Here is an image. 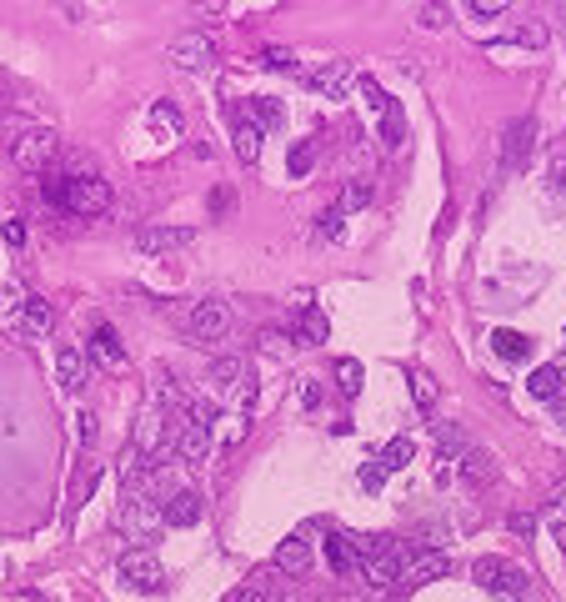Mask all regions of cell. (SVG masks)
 <instances>
[{
  "instance_id": "cell-1",
  "label": "cell",
  "mask_w": 566,
  "mask_h": 602,
  "mask_svg": "<svg viewBox=\"0 0 566 602\" xmlns=\"http://www.w3.org/2000/svg\"><path fill=\"white\" fill-rule=\"evenodd\" d=\"M46 196L61 201L71 216H106V211H111V186H106L101 176H66V181H51Z\"/></svg>"
},
{
  "instance_id": "cell-2",
  "label": "cell",
  "mask_w": 566,
  "mask_h": 602,
  "mask_svg": "<svg viewBox=\"0 0 566 602\" xmlns=\"http://www.w3.org/2000/svg\"><path fill=\"white\" fill-rule=\"evenodd\" d=\"M471 577H476V587H486L496 602H526V592H531V572H521V567L506 562V557H476Z\"/></svg>"
},
{
  "instance_id": "cell-3",
  "label": "cell",
  "mask_w": 566,
  "mask_h": 602,
  "mask_svg": "<svg viewBox=\"0 0 566 602\" xmlns=\"http://www.w3.org/2000/svg\"><path fill=\"white\" fill-rule=\"evenodd\" d=\"M56 151H61V136L51 126H31V131H21V141H11V161L26 176H46V166H51Z\"/></svg>"
},
{
  "instance_id": "cell-4",
  "label": "cell",
  "mask_w": 566,
  "mask_h": 602,
  "mask_svg": "<svg viewBox=\"0 0 566 602\" xmlns=\"http://www.w3.org/2000/svg\"><path fill=\"white\" fill-rule=\"evenodd\" d=\"M166 61H171V71H181V76H196V71H211V66H216V41H211L206 31H191V36H176V41L166 46Z\"/></svg>"
},
{
  "instance_id": "cell-5",
  "label": "cell",
  "mask_w": 566,
  "mask_h": 602,
  "mask_svg": "<svg viewBox=\"0 0 566 602\" xmlns=\"http://www.w3.org/2000/svg\"><path fill=\"white\" fill-rule=\"evenodd\" d=\"M406 557H411V547H401L396 537H376L371 557L361 562V577H366L371 587H391V582H401V567H406Z\"/></svg>"
},
{
  "instance_id": "cell-6",
  "label": "cell",
  "mask_w": 566,
  "mask_h": 602,
  "mask_svg": "<svg viewBox=\"0 0 566 602\" xmlns=\"http://www.w3.org/2000/svg\"><path fill=\"white\" fill-rule=\"evenodd\" d=\"M186 332H191V342H221L231 332V312L221 301H196L191 317H186Z\"/></svg>"
},
{
  "instance_id": "cell-7",
  "label": "cell",
  "mask_w": 566,
  "mask_h": 602,
  "mask_svg": "<svg viewBox=\"0 0 566 602\" xmlns=\"http://www.w3.org/2000/svg\"><path fill=\"white\" fill-rule=\"evenodd\" d=\"M531 141H536V121H531V116H516V121L501 131V171H506V176L526 166Z\"/></svg>"
},
{
  "instance_id": "cell-8",
  "label": "cell",
  "mask_w": 566,
  "mask_h": 602,
  "mask_svg": "<svg viewBox=\"0 0 566 602\" xmlns=\"http://www.w3.org/2000/svg\"><path fill=\"white\" fill-rule=\"evenodd\" d=\"M196 226H141L136 231V241H141V251H151V256H166V251H186V246H196Z\"/></svg>"
},
{
  "instance_id": "cell-9",
  "label": "cell",
  "mask_w": 566,
  "mask_h": 602,
  "mask_svg": "<svg viewBox=\"0 0 566 602\" xmlns=\"http://www.w3.org/2000/svg\"><path fill=\"white\" fill-rule=\"evenodd\" d=\"M121 577H126L131 587H141V592H161V587H166V567H161L156 552H146V547H136V552L121 557Z\"/></svg>"
},
{
  "instance_id": "cell-10",
  "label": "cell",
  "mask_w": 566,
  "mask_h": 602,
  "mask_svg": "<svg viewBox=\"0 0 566 602\" xmlns=\"http://www.w3.org/2000/svg\"><path fill=\"white\" fill-rule=\"evenodd\" d=\"M446 572H451V557L426 547V552H411V557H406L401 582H406V587H426V582H436V577H446Z\"/></svg>"
},
{
  "instance_id": "cell-11",
  "label": "cell",
  "mask_w": 566,
  "mask_h": 602,
  "mask_svg": "<svg viewBox=\"0 0 566 602\" xmlns=\"http://www.w3.org/2000/svg\"><path fill=\"white\" fill-rule=\"evenodd\" d=\"M351 81H356V66H351V61H326V66L311 76V91L326 96V101H341V96L351 91Z\"/></svg>"
},
{
  "instance_id": "cell-12",
  "label": "cell",
  "mask_w": 566,
  "mask_h": 602,
  "mask_svg": "<svg viewBox=\"0 0 566 602\" xmlns=\"http://www.w3.org/2000/svg\"><path fill=\"white\" fill-rule=\"evenodd\" d=\"M276 567H281V577H306L311 572V542L306 537H286V542H276V557H271Z\"/></svg>"
},
{
  "instance_id": "cell-13",
  "label": "cell",
  "mask_w": 566,
  "mask_h": 602,
  "mask_svg": "<svg viewBox=\"0 0 566 602\" xmlns=\"http://www.w3.org/2000/svg\"><path fill=\"white\" fill-rule=\"evenodd\" d=\"M326 332H331L326 312L316 307V301H301V312H296V332H291V342H301V347H321V342H326Z\"/></svg>"
},
{
  "instance_id": "cell-14",
  "label": "cell",
  "mask_w": 566,
  "mask_h": 602,
  "mask_svg": "<svg viewBox=\"0 0 566 602\" xmlns=\"http://www.w3.org/2000/svg\"><path fill=\"white\" fill-rule=\"evenodd\" d=\"M86 352H91L106 372H126V347H121L116 327H96V337L86 342Z\"/></svg>"
},
{
  "instance_id": "cell-15",
  "label": "cell",
  "mask_w": 566,
  "mask_h": 602,
  "mask_svg": "<svg viewBox=\"0 0 566 602\" xmlns=\"http://www.w3.org/2000/svg\"><path fill=\"white\" fill-rule=\"evenodd\" d=\"M206 377H211V387H216L221 397H231V392H241V387L251 382V372H246V362H241V357H216Z\"/></svg>"
},
{
  "instance_id": "cell-16",
  "label": "cell",
  "mask_w": 566,
  "mask_h": 602,
  "mask_svg": "<svg viewBox=\"0 0 566 602\" xmlns=\"http://www.w3.org/2000/svg\"><path fill=\"white\" fill-rule=\"evenodd\" d=\"M456 472H461L471 487H481V482L496 477V457L481 452V447H461V452H456Z\"/></svg>"
},
{
  "instance_id": "cell-17",
  "label": "cell",
  "mask_w": 566,
  "mask_h": 602,
  "mask_svg": "<svg viewBox=\"0 0 566 602\" xmlns=\"http://www.w3.org/2000/svg\"><path fill=\"white\" fill-rule=\"evenodd\" d=\"M201 512H206V497L186 487V492H176V497L166 502V527H196Z\"/></svg>"
},
{
  "instance_id": "cell-18",
  "label": "cell",
  "mask_w": 566,
  "mask_h": 602,
  "mask_svg": "<svg viewBox=\"0 0 566 602\" xmlns=\"http://www.w3.org/2000/svg\"><path fill=\"white\" fill-rule=\"evenodd\" d=\"M211 432H216V427H196V422H186V427H181V437H176V452H181L186 462H196V467H201V462L211 457V442H216Z\"/></svg>"
},
{
  "instance_id": "cell-19",
  "label": "cell",
  "mask_w": 566,
  "mask_h": 602,
  "mask_svg": "<svg viewBox=\"0 0 566 602\" xmlns=\"http://www.w3.org/2000/svg\"><path fill=\"white\" fill-rule=\"evenodd\" d=\"M231 131H236V156H241L246 166L261 161V136H266V131L251 121V111H236V126H231Z\"/></svg>"
},
{
  "instance_id": "cell-20",
  "label": "cell",
  "mask_w": 566,
  "mask_h": 602,
  "mask_svg": "<svg viewBox=\"0 0 566 602\" xmlns=\"http://www.w3.org/2000/svg\"><path fill=\"white\" fill-rule=\"evenodd\" d=\"M56 377H61L66 392H76V387L86 382V357H81V347H61V352H56Z\"/></svg>"
},
{
  "instance_id": "cell-21",
  "label": "cell",
  "mask_w": 566,
  "mask_h": 602,
  "mask_svg": "<svg viewBox=\"0 0 566 602\" xmlns=\"http://www.w3.org/2000/svg\"><path fill=\"white\" fill-rule=\"evenodd\" d=\"M151 131H156V136H166V141H181L186 116H181L171 101H156V106H151Z\"/></svg>"
},
{
  "instance_id": "cell-22",
  "label": "cell",
  "mask_w": 566,
  "mask_h": 602,
  "mask_svg": "<svg viewBox=\"0 0 566 602\" xmlns=\"http://www.w3.org/2000/svg\"><path fill=\"white\" fill-rule=\"evenodd\" d=\"M491 352L501 357V362H526V352H531V337H521V332H491Z\"/></svg>"
},
{
  "instance_id": "cell-23",
  "label": "cell",
  "mask_w": 566,
  "mask_h": 602,
  "mask_svg": "<svg viewBox=\"0 0 566 602\" xmlns=\"http://www.w3.org/2000/svg\"><path fill=\"white\" fill-rule=\"evenodd\" d=\"M246 111H251V121H256L261 131H271V126H286V106H281L276 96H256Z\"/></svg>"
},
{
  "instance_id": "cell-24",
  "label": "cell",
  "mask_w": 566,
  "mask_h": 602,
  "mask_svg": "<svg viewBox=\"0 0 566 602\" xmlns=\"http://www.w3.org/2000/svg\"><path fill=\"white\" fill-rule=\"evenodd\" d=\"M366 206H371V181H361V176H356V181H346V186H341V196H336V211H341V216H351V211H366Z\"/></svg>"
},
{
  "instance_id": "cell-25",
  "label": "cell",
  "mask_w": 566,
  "mask_h": 602,
  "mask_svg": "<svg viewBox=\"0 0 566 602\" xmlns=\"http://www.w3.org/2000/svg\"><path fill=\"white\" fill-rule=\"evenodd\" d=\"M411 457H416V442H411V437H391V442L381 447V457H376V462H381L386 472H401Z\"/></svg>"
},
{
  "instance_id": "cell-26",
  "label": "cell",
  "mask_w": 566,
  "mask_h": 602,
  "mask_svg": "<svg viewBox=\"0 0 566 602\" xmlns=\"http://www.w3.org/2000/svg\"><path fill=\"white\" fill-rule=\"evenodd\" d=\"M26 327L31 332H51L56 327V307L46 296H26Z\"/></svg>"
},
{
  "instance_id": "cell-27",
  "label": "cell",
  "mask_w": 566,
  "mask_h": 602,
  "mask_svg": "<svg viewBox=\"0 0 566 602\" xmlns=\"http://www.w3.org/2000/svg\"><path fill=\"white\" fill-rule=\"evenodd\" d=\"M526 387H531V397H551V402H556V392H561V367H536V372L526 377Z\"/></svg>"
},
{
  "instance_id": "cell-28",
  "label": "cell",
  "mask_w": 566,
  "mask_h": 602,
  "mask_svg": "<svg viewBox=\"0 0 566 602\" xmlns=\"http://www.w3.org/2000/svg\"><path fill=\"white\" fill-rule=\"evenodd\" d=\"M411 402H416L421 412H431V407H436V377H431L426 367H416V372H411Z\"/></svg>"
},
{
  "instance_id": "cell-29",
  "label": "cell",
  "mask_w": 566,
  "mask_h": 602,
  "mask_svg": "<svg viewBox=\"0 0 566 602\" xmlns=\"http://www.w3.org/2000/svg\"><path fill=\"white\" fill-rule=\"evenodd\" d=\"M336 387H341L346 402L361 392V362H356V357H341V362H336Z\"/></svg>"
},
{
  "instance_id": "cell-30",
  "label": "cell",
  "mask_w": 566,
  "mask_h": 602,
  "mask_svg": "<svg viewBox=\"0 0 566 602\" xmlns=\"http://www.w3.org/2000/svg\"><path fill=\"white\" fill-rule=\"evenodd\" d=\"M326 557H331V567H336V572H341V577H346V572H356V567H361V562H356V552H351V542H346V532H341V537H331V542H326Z\"/></svg>"
},
{
  "instance_id": "cell-31",
  "label": "cell",
  "mask_w": 566,
  "mask_h": 602,
  "mask_svg": "<svg viewBox=\"0 0 566 602\" xmlns=\"http://www.w3.org/2000/svg\"><path fill=\"white\" fill-rule=\"evenodd\" d=\"M311 166H316V146H311V141H296L291 156H286V171L301 181V176H311Z\"/></svg>"
},
{
  "instance_id": "cell-32",
  "label": "cell",
  "mask_w": 566,
  "mask_h": 602,
  "mask_svg": "<svg viewBox=\"0 0 566 602\" xmlns=\"http://www.w3.org/2000/svg\"><path fill=\"white\" fill-rule=\"evenodd\" d=\"M381 136H386V146H391V151H401V141H406V121H401V106H386V116H381Z\"/></svg>"
},
{
  "instance_id": "cell-33",
  "label": "cell",
  "mask_w": 566,
  "mask_h": 602,
  "mask_svg": "<svg viewBox=\"0 0 566 602\" xmlns=\"http://www.w3.org/2000/svg\"><path fill=\"white\" fill-rule=\"evenodd\" d=\"M516 46H531V51H541V46H546V26H541V21H526V26H516Z\"/></svg>"
},
{
  "instance_id": "cell-34",
  "label": "cell",
  "mask_w": 566,
  "mask_h": 602,
  "mask_svg": "<svg viewBox=\"0 0 566 602\" xmlns=\"http://www.w3.org/2000/svg\"><path fill=\"white\" fill-rule=\"evenodd\" d=\"M286 347H291V337H286V332H276V327H271V332H261V352H266V357H276V362H281V357H286Z\"/></svg>"
},
{
  "instance_id": "cell-35",
  "label": "cell",
  "mask_w": 566,
  "mask_h": 602,
  "mask_svg": "<svg viewBox=\"0 0 566 602\" xmlns=\"http://www.w3.org/2000/svg\"><path fill=\"white\" fill-rule=\"evenodd\" d=\"M276 577H281V567L271 562V567H256V572L246 577V587H256V592H271V587H276Z\"/></svg>"
},
{
  "instance_id": "cell-36",
  "label": "cell",
  "mask_w": 566,
  "mask_h": 602,
  "mask_svg": "<svg viewBox=\"0 0 566 602\" xmlns=\"http://www.w3.org/2000/svg\"><path fill=\"white\" fill-rule=\"evenodd\" d=\"M316 236H321V241H336V236H341V211L316 216Z\"/></svg>"
},
{
  "instance_id": "cell-37",
  "label": "cell",
  "mask_w": 566,
  "mask_h": 602,
  "mask_svg": "<svg viewBox=\"0 0 566 602\" xmlns=\"http://www.w3.org/2000/svg\"><path fill=\"white\" fill-rule=\"evenodd\" d=\"M416 21H421L426 31H441V26H446V6H421V11H416Z\"/></svg>"
},
{
  "instance_id": "cell-38",
  "label": "cell",
  "mask_w": 566,
  "mask_h": 602,
  "mask_svg": "<svg viewBox=\"0 0 566 602\" xmlns=\"http://www.w3.org/2000/svg\"><path fill=\"white\" fill-rule=\"evenodd\" d=\"M381 482H386V467H381V462H366V467H361V487H366V492H381Z\"/></svg>"
},
{
  "instance_id": "cell-39",
  "label": "cell",
  "mask_w": 566,
  "mask_h": 602,
  "mask_svg": "<svg viewBox=\"0 0 566 602\" xmlns=\"http://www.w3.org/2000/svg\"><path fill=\"white\" fill-rule=\"evenodd\" d=\"M266 66H271V71H291L296 61H291V51H281V46H266Z\"/></svg>"
},
{
  "instance_id": "cell-40",
  "label": "cell",
  "mask_w": 566,
  "mask_h": 602,
  "mask_svg": "<svg viewBox=\"0 0 566 602\" xmlns=\"http://www.w3.org/2000/svg\"><path fill=\"white\" fill-rule=\"evenodd\" d=\"M436 442H441V452H446V447H451V452H461V447H466V442H461V432H456V427H446V422L436 427Z\"/></svg>"
},
{
  "instance_id": "cell-41",
  "label": "cell",
  "mask_w": 566,
  "mask_h": 602,
  "mask_svg": "<svg viewBox=\"0 0 566 602\" xmlns=\"http://www.w3.org/2000/svg\"><path fill=\"white\" fill-rule=\"evenodd\" d=\"M466 11H471V16H501V11H506V0H471Z\"/></svg>"
},
{
  "instance_id": "cell-42",
  "label": "cell",
  "mask_w": 566,
  "mask_h": 602,
  "mask_svg": "<svg viewBox=\"0 0 566 602\" xmlns=\"http://www.w3.org/2000/svg\"><path fill=\"white\" fill-rule=\"evenodd\" d=\"M321 402V382L316 377H301V407H316Z\"/></svg>"
},
{
  "instance_id": "cell-43",
  "label": "cell",
  "mask_w": 566,
  "mask_h": 602,
  "mask_svg": "<svg viewBox=\"0 0 566 602\" xmlns=\"http://www.w3.org/2000/svg\"><path fill=\"white\" fill-rule=\"evenodd\" d=\"M511 532H516V537H531V532H536V517H531V512H511Z\"/></svg>"
},
{
  "instance_id": "cell-44",
  "label": "cell",
  "mask_w": 566,
  "mask_h": 602,
  "mask_svg": "<svg viewBox=\"0 0 566 602\" xmlns=\"http://www.w3.org/2000/svg\"><path fill=\"white\" fill-rule=\"evenodd\" d=\"M76 432H81V442H96V417L81 412V417H76Z\"/></svg>"
},
{
  "instance_id": "cell-45",
  "label": "cell",
  "mask_w": 566,
  "mask_h": 602,
  "mask_svg": "<svg viewBox=\"0 0 566 602\" xmlns=\"http://www.w3.org/2000/svg\"><path fill=\"white\" fill-rule=\"evenodd\" d=\"M0 231H6V241H11V246H21V241H26V226H21L16 216H11L6 226H0Z\"/></svg>"
},
{
  "instance_id": "cell-46",
  "label": "cell",
  "mask_w": 566,
  "mask_h": 602,
  "mask_svg": "<svg viewBox=\"0 0 566 602\" xmlns=\"http://www.w3.org/2000/svg\"><path fill=\"white\" fill-rule=\"evenodd\" d=\"M231 602H271V592H256V587H241Z\"/></svg>"
},
{
  "instance_id": "cell-47",
  "label": "cell",
  "mask_w": 566,
  "mask_h": 602,
  "mask_svg": "<svg viewBox=\"0 0 566 602\" xmlns=\"http://www.w3.org/2000/svg\"><path fill=\"white\" fill-rule=\"evenodd\" d=\"M551 186H556V196H566V161L551 171Z\"/></svg>"
},
{
  "instance_id": "cell-48",
  "label": "cell",
  "mask_w": 566,
  "mask_h": 602,
  "mask_svg": "<svg viewBox=\"0 0 566 602\" xmlns=\"http://www.w3.org/2000/svg\"><path fill=\"white\" fill-rule=\"evenodd\" d=\"M556 422L566 427V397H556Z\"/></svg>"
},
{
  "instance_id": "cell-49",
  "label": "cell",
  "mask_w": 566,
  "mask_h": 602,
  "mask_svg": "<svg viewBox=\"0 0 566 602\" xmlns=\"http://www.w3.org/2000/svg\"><path fill=\"white\" fill-rule=\"evenodd\" d=\"M556 16H561V21H566V0H561V6H556Z\"/></svg>"
},
{
  "instance_id": "cell-50",
  "label": "cell",
  "mask_w": 566,
  "mask_h": 602,
  "mask_svg": "<svg viewBox=\"0 0 566 602\" xmlns=\"http://www.w3.org/2000/svg\"><path fill=\"white\" fill-rule=\"evenodd\" d=\"M326 602H356V597H326Z\"/></svg>"
}]
</instances>
